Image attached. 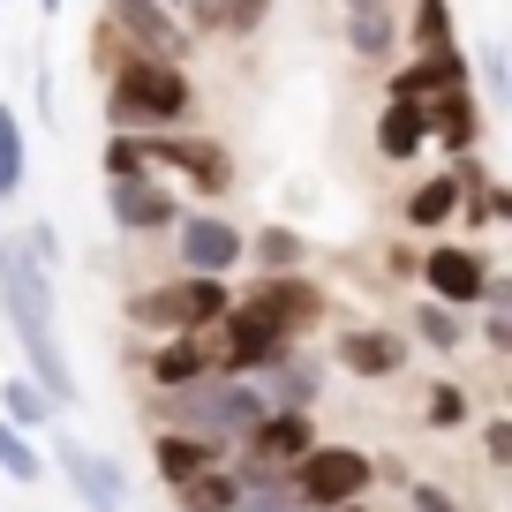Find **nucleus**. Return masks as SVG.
Returning <instances> with one entry per match:
<instances>
[{"label":"nucleus","mask_w":512,"mask_h":512,"mask_svg":"<svg viewBox=\"0 0 512 512\" xmlns=\"http://www.w3.org/2000/svg\"><path fill=\"white\" fill-rule=\"evenodd\" d=\"M98 76H106V128L113 136H166L189 128L196 113V76L166 53H136L98 23Z\"/></svg>","instance_id":"nucleus-1"},{"label":"nucleus","mask_w":512,"mask_h":512,"mask_svg":"<svg viewBox=\"0 0 512 512\" xmlns=\"http://www.w3.org/2000/svg\"><path fill=\"white\" fill-rule=\"evenodd\" d=\"M0 317H8V332H16V347H23V369L46 384L53 407L68 415V407L83 400V384H76V362H68V339H61L53 272L23 249V241H8V249H0Z\"/></svg>","instance_id":"nucleus-2"},{"label":"nucleus","mask_w":512,"mask_h":512,"mask_svg":"<svg viewBox=\"0 0 512 512\" xmlns=\"http://www.w3.org/2000/svg\"><path fill=\"white\" fill-rule=\"evenodd\" d=\"M151 422L241 452L264 422H272V400H264L256 377H211V384H189V392H151Z\"/></svg>","instance_id":"nucleus-3"},{"label":"nucleus","mask_w":512,"mask_h":512,"mask_svg":"<svg viewBox=\"0 0 512 512\" xmlns=\"http://www.w3.org/2000/svg\"><path fill=\"white\" fill-rule=\"evenodd\" d=\"M234 302L241 294L226 287V279L174 272V279H159V287H136L121 302V317H128V332H144L151 347H159V339H181V332H219V324L234 317Z\"/></svg>","instance_id":"nucleus-4"},{"label":"nucleus","mask_w":512,"mask_h":512,"mask_svg":"<svg viewBox=\"0 0 512 512\" xmlns=\"http://www.w3.org/2000/svg\"><path fill=\"white\" fill-rule=\"evenodd\" d=\"M144 166L159 181H181L196 196H226L234 189V151L204 128H166V136H144Z\"/></svg>","instance_id":"nucleus-5"},{"label":"nucleus","mask_w":512,"mask_h":512,"mask_svg":"<svg viewBox=\"0 0 512 512\" xmlns=\"http://www.w3.org/2000/svg\"><path fill=\"white\" fill-rule=\"evenodd\" d=\"M377 490V460L362 445H317L302 467H294V497L309 512H339V505H362Z\"/></svg>","instance_id":"nucleus-6"},{"label":"nucleus","mask_w":512,"mask_h":512,"mask_svg":"<svg viewBox=\"0 0 512 512\" xmlns=\"http://www.w3.org/2000/svg\"><path fill=\"white\" fill-rule=\"evenodd\" d=\"M106 219L121 241H151V234H174L189 219V204L174 196V181L144 174V181H106Z\"/></svg>","instance_id":"nucleus-7"},{"label":"nucleus","mask_w":512,"mask_h":512,"mask_svg":"<svg viewBox=\"0 0 512 512\" xmlns=\"http://www.w3.org/2000/svg\"><path fill=\"white\" fill-rule=\"evenodd\" d=\"M174 264L196 279H234V264H249V234H241L234 219H219V211L196 204L189 219L174 226Z\"/></svg>","instance_id":"nucleus-8"},{"label":"nucleus","mask_w":512,"mask_h":512,"mask_svg":"<svg viewBox=\"0 0 512 512\" xmlns=\"http://www.w3.org/2000/svg\"><path fill=\"white\" fill-rule=\"evenodd\" d=\"M241 302H249L256 317L272 324V332H287L294 347H302V339L317 332L324 317H332V294H324V287H317L309 272H279V279H256V287L241 294Z\"/></svg>","instance_id":"nucleus-9"},{"label":"nucleus","mask_w":512,"mask_h":512,"mask_svg":"<svg viewBox=\"0 0 512 512\" xmlns=\"http://www.w3.org/2000/svg\"><path fill=\"white\" fill-rule=\"evenodd\" d=\"M490 256L475 249V241H430L422 249V287H430V302H452V309H482L490 302Z\"/></svg>","instance_id":"nucleus-10"},{"label":"nucleus","mask_w":512,"mask_h":512,"mask_svg":"<svg viewBox=\"0 0 512 512\" xmlns=\"http://www.w3.org/2000/svg\"><path fill=\"white\" fill-rule=\"evenodd\" d=\"M407 362H415V339L392 332V324H339L332 332V369H347L362 384H392Z\"/></svg>","instance_id":"nucleus-11"},{"label":"nucleus","mask_w":512,"mask_h":512,"mask_svg":"<svg viewBox=\"0 0 512 512\" xmlns=\"http://www.w3.org/2000/svg\"><path fill=\"white\" fill-rule=\"evenodd\" d=\"M98 23H106L113 38H128L136 53H166V61H189L196 53L189 16H174V8H159V0H106Z\"/></svg>","instance_id":"nucleus-12"},{"label":"nucleus","mask_w":512,"mask_h":512,"mask_svg":"<svg viewBox=\"0 0 512 512\" xmlns=\"http://www.w3.org/2000/svg\"><path fill=\"white\" fill-rule=\"evenodd\" d=\"M452 91H475V53L437 46V53H407L392 76H384V98H407V106H437Z\"/></svg>","instance_id":"nucleus-13"},{"label":"nucleus","mask_w":512,"mask_h":512,"mask_svg":"<svg viewBox=\"0 0 512 512\" xmlns=\"http://www.w3.org/2000/svg\"><path fill=\"white\" fill-rule=\"evenodd\" d=\"M53 467L68 475V490L83 497V512H128V475L121 460H106V452H91L83 437H53Z\"/></svg>","instance_id":"nucleus-14"},{"label":"nucleus","mask_w":512,"mask_h":512,"mask_svg":"<svg viewBox=\"0 0 512 512\" xmlns=\"http://www.w3.org/2000/svg\"><path fill=\"white\" fill-rule=\"evenodd\" d=\"M211 377H226L219 369V339L211 332H181V339L144 347V384L151 392H189V384H211Z\"/></svg>","instance_id":"nucleus-15"},{"label":"nucleus","mask_w":512,"mask_h":512,"mask_svg":"<svg viewBox=\"0 0 512 512\" xmlns=\"http://www.w3.org/2000/svg\"><path fill=\"white\" fill-rule=\"evenodd\" d=\"M211 339H219V369H226V377H264V369H272L279 354L294 347V339H287V332H272V324L256 317L249 302H234V317H226Z\"/></svg>","instance_id":"nucleus-16"},{"label":"nucleus","mask_w":512,"mask_h":512,"mask_svg":"<svg viewBox=\"0 0 512 512\" xmlns=\"http://www.w3.org/2000/svg\"><path fill=\"white\" fill-rule=\"evenodd\" d=\"M324 377H332V362H317L309 347H287L272 369H264V400H272V415H317L324 400Z\"/></svg>","instance_id":"nucleus-17"},{"label":"nucleus","mask_w":512,"mask_h":512,"mask_svg":"<svg viewBox=\"0 0 512 512\" xmlns=\"http://www.w3.org/2000/svg\"><path fill=\"white\" fill-rule=\"evenodd\" d=\"M324 437H317V415H272L264 430L241 445V467H264V475H294V467L317 452Z\"/></svg>","instance_id":"nucleus-18"},{"label":"nucleus","mask_w":512,"mask_h":512,"mask_svg":"<svg viewBox=\"0 0 512 512\" xmlns=\"http://www.w3.org/2000/svg\"><path fill=\"white\" fill-rule=\"evenodd\" d=\"M347 46H354V61H369V68H400V46H407V31H400V0H362V8H347Z\"/></svg>","instance_id":"nucleus-19"},{"label":"nucleus","mask_w":512,"mask_h":512,"mask_svg":"<svg viewBox=\"0 0 512 512\" xmlns=\"http://www.w3.org/2000/svg\"><path fill=\"white\" fill-rule=\"evenodd\" d=\"M151 467H159L166 490H189L211 467H226V445H204V437H189V430H159L151 437Z\"/></svg>","instance_id":"nucleus-20"},{"label":"nucleus","mask_w":512,"mask_h":512,"mask_svg":"<svg viewBox=\"0 0 512 512\" xmlns=\"http://www.w3.org/2000/svg\"><path fill=\"white\" fill-rule=\"evenodd\" d=\"M430 113V144L445 151V166H460V159H475V144H482V106H475V91H452V98H437V106H422Z\"/></svg>","instance_id":"nucleus-21"},{"label":"nucleus","mask_w":512,"mask_h":512,"mask_svg":"<svg viewBox=\"0 0 512 512\" xmlns=\"http://www.w3.org/2000/svg\"><path fill=\"white\" fill-rule=\"evenodd\" d=\"M460 211H467V181H460V166H445V174H430V181H415V189H407L400 219L415 226V234H445Z\"/></svg>","instance_id":"nucleus-22"},{"label":"nucleus","mask_w":512,"mask_h":512,"mask_svg":"<svg viewBox=\"0 0 512 512\" xmlns=\"http://www.w3.org/2000/svg\"><path fill=\"white\" fill-rule=\"evenodd\" d=\"M377 151H384L392 166L422 159V151H430V113L407 106V98H384V113H377Z\"/></svg>","instance_id":"nucleus-23"},{"label":"nucleus","mask_w":512,"mask_h":512,"mask_svg":"<svg viewBox=\"0 0 512 512\" xmlns=\"http://www.w3.org/2000/svg\"><path fill=\"white\" fill-rule=\"evenodd\" d=\"M264 16H272V0H189L196 38H256Z\"/></svg>","instance_id":"nucleus-24"},{"label":"nucleus","mask_w":512,"mask_h":512,"mask_svg":"<svg viewBox=\"0 0 512 512\" xmlns=\"http://www.w3.org/2000/svg\"><path fill=\"white\" fill-rule=\"evenodd\" d=\"M249 264H256V279L302 272V264H309V234H302V226H279V219H264V226L249 234Z\"/></svg>","instance_id":"nucleus-25"},{"label":"nucleus","mask_w":512,"mask_h":512,"mask_svg":"<svg viewBox=\"0 0 512 512\" xmlns=\"http://www.w3.org/2000/svg\"><path fill=\"white\" fill-rule=\"evenodd\" d=\"M0 415L16 422V430H53L61 407H53V392L31 377V369H16V377H0Z\"/></svg>","instance_id":"nucleus-26"},{"label":"nucleus","mask_w":512,"mask_h":512,"mask_svg":"<svg viewBox=\"0 0 512 512\" xmlns=\"http://www.w3.org/2000/svg\"><path fill=\"white\" fill-rule=\"evenodd\" d=\"M23 181H31V136H23V113L0 98V204H16Z\"/></svg>","instance_id":"nucleus-27"},{"label":"nucleus","mask_w":512,"mask_h":512,"mask_svg":"<svg viewBox=\"0 0 512 512\" xmlns=\"http://www.w3.org/2000/svg\"><path fill=\"white\" fill-rule=\"evenodd\" d=\"M407 339H415V347H430V354H452L467 339V317L452 302H415L407 309Z\"/></svg>","instance_id":"nucleus-28"},{"label":"nucleus","mask_w":512,"mask_h":512,"mask_svg":"<svg viewBox=\"0 0 512 512\" xmlns=\"http://www.w3.org/2000/svg\"><path fill=\"white\" fill-rule=\"evenodd\" d=\"M241 497H249V482H241V467H211L204 482H189V490H174L181 512H234Z\"/></svg>","instance_id":"nucleus-29"},{"label":"nucleus","mask_w":512,"mask_h":512,"mask_svg":"<svg viewBox=\"0 0 512 512\" xmlns=\"http://www.w3.org/2000/svg\"><path fill=\"white\" fill-rule=\"evenodd\" d=\"M475 422V400H467V384H452V377H437L430 392H422V430H437V437H452V430H467Z\"/></svg>","instance_id":"nucleus-30"},{"label":"nucleus","mask_w":512,"mask_h":512,"mask_svg":"<svg viewBox=\"0 0 512 512\" xmlns=\"http://www.w3.org/2000/svg\"><path fill=\"white\" fill-rule=\"evenodd\" d=\"M437 46H460L452 38V0H415L407 8V53H437Z\"/></svg>","instance_id":"nucleus-31"},{"label":"nucleus","mask_w":512,"mask_h":512,"mask_svg":"<svg viewBox=\"0 0 512 512\" xmlns=\"http://www.w3.org/2000/svg\"><path fill=\"white\" fill-rule=\"evenodd\" d=\"M0 475L23 482V490H31V482H46V452H38L31 430H16V422H0Z\"/></svg>","instance_id":"nucleus-32"},{"label":"nucleus","mask_w":512,"mask_h":512,"mask_svg":"<svg viewBox=\"0 0 512 512\" xmlns=\"http://www.w3.org/2000/svg\"><path fill=\"white\" fill-rule=\"evenodd\" d=\"M98 166H106V181H144V136H106V151H98Z\"/></svg>","instance_id":"nucleus-33"},{"label":"nucleus","mask_w":512,"mask_h":512,"mask_svg":"<svg viewBox=\"0 0 512 512\" xmlns=\"http://www.w3.org/2000/svg\"><path fill=\"white\" fill-rule=\"evenodd\" d=\"M475 68L490 76V98H497V113H512V46H505V38H490V46L475 53Z\"/></svg>","instance_id":"nucleus-34"},{"label":"nucleus","mask_w":512,"mask_h":512,"mask_svg":"<svg viewBox=\"0 0 512 512\" xmlns=\"http://www.w3.org/2000/svg\"><path fill=\"white\" fill-rule=\"evenodd\" d=\"M23 249H31L38 256V264H46V272H53V264H61V226H53V219H31V226H23Z\"/></svg>","instance_id":"nucleus-35"},{"label":"nucleus","mask_w":512,"mask_h":512,"mask_svg":"<svg viewBox=\"0 0 512 512\" xmlns=\"http://www.w3.org/2000/svg\"><path fill=\"white\" fill-rule=\"evenodd\" d=\"M482 452H490V467H512V415L482 422Z\"/></svg>","instance_id":"nucleus-36"},{"label":"nucleus","mask_w":512,"mask_h":512,"mask_svg":"<svg viewBox=\"0 0 512 512\" xmlns=\"http://www.w3.org/2000/svg\"><path fill=\"white\" fill-rule=\"evenodd\" d=\"M482 339H490V354L512 362V309H482Z\"/></svg>","instance_id":"nucleus-37"},{"label":"nucleus","mask_w":512,"mask_h":512,"mask_svg":"<svg viewBox=\"0 0 512 512\" xmlns=\"http://www.w3.org/2000/svg\"><path fill=\"white\" fill-rule=\"evenodd\" d=\"M407 497H415V512H460V497H452V490H437V482H415Z\"/></svg>","instance_id":"nucleus-38"},{"label":"nucleus","mask_w":512,"mask_h":512,"mask_svg":"<svg viewBox=\"0 0 512 512\" xmlns=\"http://www.w3.org/2000/svg\"><path fill=\"white\" fill-rule=\"evenodd\" d=\"M234 512H309V505H294V497H256V490H249Z\"/></svg>","instance_id":"nucleus-39"},{"label":"nucleus","mask_w":512,"mask_h":512,"mask_svg":"<svg viewBox=\"0 0 512 512\" xmlns=\"http://www.w3.org/2000/svg\"><path fill=\"white\" fill-rule=\"evenodd\" d=\"M38 16H61V0H38Z\"/></svg>","instance_id":"nucleus-40"},{"label":"nucleus","mask_w":512,"mask_h":512,"mask_svg":"<svg viewBox=\"0 0 512 512\" xmlns=\"http://www.w3.org/2000/svg\"><path fill=\"white\" fill-rule=\"evenodd\" d=\"M159 8H174V16H189V0H159Z\"/></svg>","instance_id":"nucleus-41"},{"label":"nucleus","mask_w":512,"mask_h":512,"mask_svg":"<svg viewBox=\"0 0 512 512\" xmlns=\"http://www.w3.org/2000/svg\"><path fill=\"white\" fill-rule=\"evenodd\" d=\"M339 512H377V505H369V497H362V505H339Z\"/></svg>","instance_id":"nucleus-42"},{"label":"nucleus","mask_w":512,"mask_h":512,"mask_svg":"<svg viewBox=\"0 0 512 512\" xmlns=\"http://www.w3.org/2000/svg\"><path fill=\"white\" fill-rule=\"evenodd\" d=\"M339 8H362V0H339Z\"/></svg>","instance_id":"nucleus-43"},{"label":"nucleus","mask_w":512,"mask_h":512,"mask_svg":"<svg viewBox=\"0 0 512 512\" xmlns=\"http://www.w3.org/2000/svg\"><path fill=\"white\" fill-rule=\"evenodd\" d=\"M505 400H512V377H505Z\"/></svg>","instance_id":"nucleus-44"},{"label":"nucleus","mask_w":512,"mask_h":512,"mask_svg":"<svg viewBox=\"0 0 512 512\" xmlns=\"http://www.w3.org/2000/svg\"><path fill=\"white\" fill-rule=\"evenodd\" d=\"M0 249H8V234H0Z\"/></svg>","instance_id":"nucleus-45"}]
</instances>
